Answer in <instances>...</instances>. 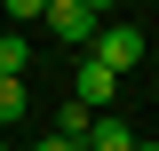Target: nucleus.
<instances>
[{
  "instance_id": "obj_4",
  "label": "nucleus",
  "mask_w": 159,
  "mask_h": 151,
  "mask_svg": "<svg viewBox=\"0 0 159 151\" xmlns=\"http://www.w3.org/2000/svg\"><path fill=\"white\" fill-rule=\"evenodd\" d=\"M88 151H135V127L119 112H96V127H88Z\"/></svg>"
},
{
  "instance_id": "obj_3",
  "label": "nucleus",
  "mask_w": 159,
  "mask_h": 151,
  "mask_svg": "<svg viewBox=\"0 0 159 151\" xmlns=\"http://www.w3.org/2000/svg\"><path fill=\"white\" fill-rule=\"evenodd\" d=\"M111 95H119V72L80 64V80H72V103H80V112H111Z\"/></svg>"
},
{
  "instance_id": "obj_1",
  "label": "nucleus",
  "mask_w": 159,
  "mask_h": 151,
  "mask_svg": "<svg viewBox=\"0 0 159 151\" xmlns=\"http://www.w3.org/2000/svg\"><path fill=\"white\" fill-rule=\"evenodd\" d=\"M88 64H103V72L143 64V32H135V24H103V32H96V48H88Z\"/></svg>"
},
{
  "instance_id": "obj_2",
  "label": "nucleus",
  "mask_w": 159,
  "mask_h": 151,
  "mask_svg": "<svg viewBox=\"0 0 159 151\" xmlns=\"http://www.w3.org/2000/svg\"><path fill=\"white\" fill-rule=\"evenodd\" d=\"M40 24H48V32L64 40V48H96V32H103V24L88 16V8H80V0H48V16H40Z\"/></svg>"
},
{
  "instance_id": "obj_5",
  "label": "nucleus",
  "mask_w": 159,
  "mask_h": 151,
  "mask_svg": "<svg viewBox=\"0 0 159 151\" xmlns=\"http://www.w3.org/2000/svg\"><path fill=\"white\" fill-rule=\"evenodd\" d=\"M32 72V40L24 32H0V80H24Z\"/></svg>"
},
{
  "instance_id": "obj_8",
  "label": "nucleus",
  "mask_w": 159,
  "mask_h": 151,
  "mask_svg": "<svg viewBox=\"0 0 159 151\" xmlns=\"http://www.w3.org/2000/svg\"><path fill=\"white\" fill-rule=\"evenodd\" d=\"M80 8H88V16H96V24H103V16H111V8H119V0H80Z\"/></svg>"
},
{
  "instance_id": "obj_6",
  "label": "nucleus",
  "mask_w": 159,
  "mask_h": 151,
  "mask_svg": "<svg viewBox=\"0 0 159 151\" xmlns=\"http://www.w3.org/2000/svg\"><path fill=\"white\" fill-rule=\"evenodd\" d=\"M24 119V80H0V127H16Z\"/></svg>"
},
{
  "instance_id": "obj_9",
  "label": "nucleus",
  "mask_w": 159,
  "mask_h": 151,
  "mask_svg": "<svg viewBox=\"0 0 159 151\" xmlns=\"http://www.w3.org/2000/svg\"><path fill=\"white\" fill-rule=\"evenodd\" d=\"M32 151H80V143H64V135H40V143H32Z\"/></svg>"
},
{
  "instance_id": "obj_7",
  "label": "nucleus",
  "mask_w": 159,
  "mask_h": 151,
  "mask_svg": "<svg viewBox=\"0 0 159 151\" xmlns=\"http://www.w3.org/2000/svg\"><path fill=\"white\" fill-rule=\"evenodd\" d=\"M0 8H8V24H40L48 16V0H0Z\"/></svg>"
},
{
  "instance_id": "obj_10",
  "label": "nucleus",
  "mask_w": 159,
  "mask_h": 151,
  "mask_svg": "<svg viewBox=\"0 0 159 151\" xmlns=\"http://www.w3.org/2000/svg\"><path fill=\"white\" fill-rule=\"evenodd\" d=\"M135 151H159V143H151V135H135Z\"/></svg>"
}]
</instances>
